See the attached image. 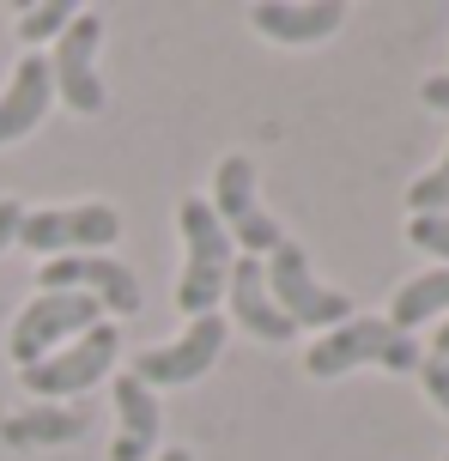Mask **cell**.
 Here are the masks:
<instances>
[{
    "instance_id": "obj_1",
    "label": "cell",
    "mask_w": 449,
    "mask_h": 461,
    "mask_svg": "<svg viewBox=\"0 0 449 461\" xmlns=\"http://www.w3.org/2000/svg\"><path fill=\"white\" fill-rule=\"evenodd\" d=\"M176 230H183V249H189L183 255V279H176V310L194 322V316H213V303L225 298V279L237 267V243L201 194H183Z\"/></svg>"
},
{
    "instance_id": "obj_2",
    "label": "cell",
    "mask_w": 449,
    "mask_h": 461,
    "mask_svg": "<svg viewBox=\"0 0 449 461\" xmlns=\"http://www.w3.org/2000/svg\"><path fill=\"white\" fill-rule=\"evenodd\" d=\"M419 370L426 365V352H419V340L413 334H401V328H389V316H346L340 328H328L322 340L304 352V370L316 376V383H328V376H346V370Z\"/></svg>"
},
{
    "instance_id": "obj_3",
    "label": "cell",
    "mask_w": 449,
    "mask_h": 461,
    "mask_svg": "<svg viewBox=\"0 0 449 461\" xmlns=\"http://www.w3.org/2000/svg\"><path fill=\"white\" fill-rule=\"evenodd\" d=\"M97 322H110V316H103V303L85 298V292H37V298L13 316V328H6V358L19 370H31V365H43L49 352H61L67 340H79V334L97 328Z\"/></svg>"
},
{
    "instance_id": "obj_4",
    "label": "cell",
    "mask_w": 449,
    "mask_h": 461,
    "mask_svg": "<svg viewBox=\"0 0 449 461\" xmlns=\"http://www.w3.org/2000/svg\"><path fill=\"white\" fill-rule=\"evenodd\" d=\"M116 358H121V328L97 322V328H85L79 340H67L61 352H49L43 365L19 370V383L37 394V401H73V394H92L97 383L116 370Z\"/></svg>"
},
{
    "instance_id": "obj_5",
    "label": "cell",
    "mask_w": 449,
    "mask_h": 461,
    "mask_svg": "<svg viewBox=\"0 0 449 461\" xmlns=\"http://www.w3.org/2000/svg\"><path fill=\"white\" fill-rule=\"evenodd\" d=\"M207 207L219 212V225L231 230L237 249L256 255V261H267V255L285 243V225H280L267 207H261V194H256V164L243 158V152H225V158H219Z\"/></svg>"
},
{
    "instance_id": "obj_6",
    "label": "cell",
    "mask_w": 449,
    "mask_h": 461,
    "mask_svg": "<svg viewBox=\"0 0 449 461\" xmlns=\"http://www.w3.org/2000/svg\"><path fill=\"white\" fill-rule=\"evenodd\" d=\"M261 267H267V292H274V303L285 310V322H292V328H322V334H328V328H340L346 316H353V298L316 279L304 243L285 237Z\"/></svg>"
},
{
    "instance_id": "obj_7",
    "label": "cell",
    "mask_w": 449,
    "mask_h": 461,
    "mask_svg": "<svg viewBox=\"0 0 449 461\" xmlns=\"http://www.w3.org/2000/svg\"><path fill=\"white\" fill-rule=\"evenodd\" d=\"M121 237V212L110 201H79V207H37L24 212L19 243L43 261H61V255H103Z\"/></svg>"
},
{
    "instance_id": "obj_8",
    "label": "cell",
    "mask_w": 449,
    "mask_h": 461,
    "mask_svg": "<svg viewBox=\"0 0 449 461\" xmlns=\"http://www.w3.org/2000/svg\"><path fill=\"white\" fill-rule=\"evenodd\" d=\"M103 19L97 13H73V24L55 37V55H49V86L67 104L73 115H97L103 110Z\"/></svg>"
},
{
    "instance_id": "obj_9",
    "label": "cell",
    "mask_w": 449,
    "mask_h": 461,
    "mask_svg": "<svg viewBox=\"0 0 449 461\" xmlns=\"http://www.w3.org/2000/svg\"><path fill=\"white\" fill-rule=\"evenodd\" d=\"M225 340H231V322H225V316H194L170 346H146L140 358H134V376H140L152 394L183 389V383H194V376H207V370L219 365Z\"/></svg>"
},
{
    "instance_id": "obj_10",
    "label": "cell",
    "mask_w": 449,
    "mask_h": 461,
    "mask_svg": "<svg viewBox=\"0 0 449 461\" xmlns=\"http://www.w3.org/2000/svg\"><path fill=\"white\" fill-rule=\"evenodd\" d=\"M37 285L43 292H85V298L103 303V316H134L146 298L140 274L128 261H116V255H61V261H43Z\"/></svg>"
},
{
    "instance_id": "obj_11",
    "label": "cell",
    "mask_w": 449,
    "mask_h": 461,
    "mask_svg": "<svg viewBox=\"0 0 449 461\" xmlns=\"http://www.w3.org/2000/svg\"><path fill=\"white\" fill-rule=\"evenodd\" d=\"M249 24H256L267 43L285 49H310V43H328L334 31L346 24V6L340 0H256L249 6Z\"/></svg>"
},
{
    "instance_id": "obj_12",
    "label": "cell",
    "mask_w": 449,
    "mask_h": 461,
    "mask_svg": "<svg viewBox=\"0 0 449 461\" xmlns=\"http://www.w3.org/2000/svg\"><path fill=\"white\" fill-rule=\"evenodd\" d=\"M225 298H231V322H243L256 340H267V346L298 340V328L285 322V310L267 292V267H261L256 255H237L231 279H225Z\"/></svg>"
},
{
    "instance_id": "obj_13",
    "label": "cell",
    "mask_w": 449,
    "mask_h": 461,
    "mask_svg": "<svg viewBox=\"0 0 449 461\" xmlns=\"http://www.w3.org/2000/svg\"><path fill=\"white\" fill-rule=\"evenodd\" d=\"M110 407H116V443H110V461H152V443H158V394L146 389L134 370H121L110 383Z\"/></svg>"
},
{
    "instance_id": "obj_14",
    "label": "cell",
    "mask_w": 449,
    "mask_h": 461,
    "mask_svg": "<svg viewBox=\"0 0 449 461\" xmlns=\"http://www.w3.org/2000/svg\"><path fill=\"white\" fill-rule=\"evenodd\" d=\"M49 104H55V86H49V55H24L13 79H6V92H0V146H13V140L37 134L43 128Z\"/></svg>"
},
{
    "instance_id": "obj_15",
    "label": "cell",
    "mask_w": 449,
    "mask_h": 461,
    "mask_svg": "<svg viewBox=\"0 0 449 461\" xmlns=\"http://www.w3.org/2000/svg\"><path fill=\"white\" fill-rule=\"evenodd\" d=\"M92 431V413L85 407H67V401H37L24 413L0 419V443L6 449H67Z\"/></svg>"
},
{
    "instance_id": "obj_16",
    "label": "cell",
    "mask_w": 449,
    "mask_h": 461,
    "mask_svg": "<svg viewBox=\"0 0 449 461\" xmlns=\"http://www.w3.org/2000/svg\"><path fill=\"white\" fill-rule=\"evenodd\" d=\"M426 322H449V267L413 274L395 292V303H389V328L413 334V328H426Z\"/></svg>"
},
{
    "instance_id": "obj_17",
    "label": "cell",
    "mask_w": 449,
    "mask_h": 461,
    "mask_svg": "<svg viewBox=\"0 0 449 461\" xmlns=\"http://www.w3.org/2000/svg\"><path fill=\"white\" fill-rule=\"evenodd\" d=\"M73 24V0H37V6H19V19H13V31H19L24 55H37V43H49V37H61Z\"/></svg>"
},
{
    "instance_id": "obj_18",
    "label": "cell",
    "mask_w": 449,
    "mask_h": 461,
    "mask_svg": "<svg viewBox=\"0 0 449 461\" xmlns=\"http://www.w3.org/2000/svg\"><path fill=\"white\" fill-rule=\"evenodd\" d=\"M419 212H449V146L426 176L407 183V219H419Z\"/></svg>"
},
{
    "instance_id": "obj_19",
    "label": "cell",
    "mask_w": 449,
    "mask_h": 461,
    "mask_svg": "<svg viewBox=\"0 0 449 461\" xmlns=\"http://www.w3.org/2000/svg\"><path fill=\"white\" fill-rule=\"evenodd\" d=\"M407 243L419 255H431L437 267H449V212H419L407 219Z\"/></svg>"
},
{
    "instance_id": "obj_20",
    "label": "cell",
    "mask_w": 449,
    "mask_h": 461,
    "mask_svg": "<svg viewBox=\"0 0 449 461\" xmlns=\"http://www.w3.org/2000/svg\"><path fill=\"white\" fill-rule=\"evenodd\" d=\"M419 383H426L431 407L449 419V358H426V365H419Z\"/></svg>"
},
{
    "instance_id": "obj_21",
    "label": "cell",
    "mask_w": 449,
    "mask_h": 461,
    "mask_svg": "<svg viewBox=\"0 0 449 461\" xmlns=\"http://www.w3.org/2000/svg\"><path fill=\"white\" fill-rule=\"evenodd\" d=\"M419 104L449 115V73H426V79H419Z\"/></svg>"
},
{
    "instance_id": "obj_22",
    "label": "cell",
    "mask_w": 449,
    "mask_h": 461,
    "mask_svg": "<svg viewBox=\"0 0 449 461\" xmlns=\"http://www.w3.org/2000/svg\"><path fill=\"white\" fill-rule=\"evenodd\" d=\"M19 225H24V207L6 194V201H0V255H6V243H19Z\"/></svg>"
},
{
    "instance_id": "obj_23",
    "label": "cell",
    "mask_w": 449,
    "mask_h": 461,
    "mask_svg": "<svg viewBox=\"0 0 449 461\" xmlns=\"http://www.w3.org/2000/svg\"><path fill=\"white\" fill-rule=\"evenodd\" d=\"M426 358H449V322H437V334H431V352Z\"/></svg>"
},
{
    "instance_id": "obj_24",
    "label": "cell",
    "mask_w": 449,
    "mask_h": 461,
    "mask_svg": "<svg viewBox=\"0 0 449 461\" xmlns=\"http://www.w3.org/2000/svg\"><path fill=\"white\" fill-rule=\"evenodd\" d=\"M152 461H194V449H183V443H176V449H158Z\"/></svg>"
},
{
    "instance_id": "obj_25",
    "label": "cell",
    "mask_w": 449,
    "mask_h": 461,
    "mask_svg": "<svg viewBox=\"0 0 449 461\" xmlns=\"http://www.w3.org/2000/svg\"><path fill=\"white\" fill-rule=\"evenodd\" d=\"M444 461H449V456H444Z\"/></svg>"
}]
</instances>
